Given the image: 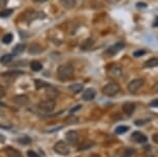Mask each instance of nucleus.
<instances>
[{"instance_id":"obj_1","label":"nucleus","mask_w":158,"mask_h":157,"mask_svg":"<svg viewBox=\"0 0 158 157\" xmlns=\"http://www.w3.org/2000/svg\"><path fill=\"white\" fill-rule=\"evenodd\" d=\"M74 69L71 64H61L57 69V76L60 81H68L73 76Z\"/></svg>"},{"instance_id":"obj_2","label":"nucleus","mask_w":158,"mask_h":157,"mask_svg":"<svg viewBox=\"0 0 158 157\" xmlns=\"http://www.w3.org/2000/svg\"><path fill=\"white\" fill-rule=\"evenodd\" d=\"M119 90H120V86H119V84H117L116 82H111V83H108L106 85L103 86L102 93L106 96H114L119 92Z\"/></svg>"},{"instance_id":"obj_3","label":"nucleus","mask_w":158,"mask_h":157,"mask_svg":"<svg viewBox=\"0 0 158 157\" xmlns=\"http://www.w3.org/2000/svg\"><path fill=\"white\" fill-rule=\"evenodd\" d=\"M54 151L59 155H68L70 153L69 147L67 146L66 143H64L63 141H59L54 145Z\"/></svg>"},{"instance_id":"obj_4","label":"nucleus","mask_w":158,"mask_h":157,"mask_svg":"<svg viewBox=\"0 0 158 157\" xmlns=\"http://www.w3.org/2000/svg\"><path fill=\"white\" fill-rule=\"evenodd\" d=\"M56 103L53 99H48L44 100V101H41L40 105H38V109H40L44 113H51L55 109Z\"/></svg>"},{"instance_id":"obj_5","label":"nucleus","mask_w":158,"mask_h":157,"mask_svg":"<svg viewBox=\"0 0 158 157\" xmlns=\"http://www.w3.org/2000/svg\"><path fill=\"white\" fill-rule=\"evenodd\" d=\"M44 17H46V14H44L41 11H35V10H27L24 14V20L27 23H30L35 19H43Z\"/></svg>"},{"instance_id":"obj_6","label":"nucleus","mask_w":158,"mask_h":157,"mask_svg":"<svg viewBox=\"0 0 158 157\" xmlns=\"http://www.w3.org/2000/svg\"><path fill=\"white\" fill-rule=\"evenodd\" d=\"M145 84V81L143 79H135L133 81H131L128 84V91L130 93H135L143 87V85Z\"/></svg>"},{"instance_id":"obj_7","label":"nucleus","mask_w":158,"mask_h":157,"mask_svg":"<svg viewBox=\"0 0 158 157\" xmlns=\"http://www.w3.org/2000/svg\"><path fill=\"white\" fill-rule=\"evenodd\" d=\"M122 72H123V70H122V66L120 64H113L108 70L109 76L114 79H117L119 76H121Z\"/></svg>"},{"instance_id":"obj_8","label":"nucleus","mask_w":158,"mask_h":157,"mask_svg":"<svg viewBox=\"0 0 158 157\" xmlns=\"http://www.w3.org/2000/svg\"><path fill=\"white\" fill-rule=\"evenodd\" d=\"M65 137H66V141L68 144L73 145V146L79 145V134H77V131H74V130H69V131L66 132Z\"/></svg>"},{"instance_id":"obj_9","label":"nucleus","mask_w":158,"mask_h":157,"mask_svg":"<svg viewBox=\"0 0 158 157\" xmlns=\"http://www.w3.org/2000/svg\"><path fill=\"white\" fill-rule=\"evenodd\" d=\"M13 101L14 103H16L17 105H20V106H23V105H26L30 102V99L27 95L25 94H19V95H16L15 97H13Z\"/></svg>"},{"instance_id":"obj_10","label":"nucleus","mask_w":158,"mask_h":157,"mask_svg":"<svg viewBox=\"0 0 158 157\" xmlns=\"http://www.w3.org/2000/svg\"><path fill=\"white\" fill-rule=\"evenodd\" d=\"M123 48H124L123 43H115L110 47V48L106 51V54H108L109 56H115L116 54H118L121 50H123Z\"/></svg>"},{"instance_id":"obj_11","label":"nucleus","mask_w":158,"mask_h":157,"mask_svg":"<svg viewBox=\"0 0 158 157\" xmlns=\"http://www.w3.org/2000/svg\"><path fill=\"white\" fill-rule=\"evenodd\" d=\"M131 138L139 144H145V143H147V141H148L147 137H146L144 133H142L141 131L132 132V134H131Z\"/></svg>"},{"instance_id":"obj_12","label":"nucleus","mask_w":158,"mask_h":157,"mask_svg":"<svg viewBox=\"0 0 158 157\" xmlns=\"http://www.w3.org/2000/svg\"><path fill=\"white\" fill-rule=\"evenodd\" d=\"M46 93H47V96L49 97V99H53V100L55 98H57L59 95V91L56 89V87L51 86V85L46 87Z\"/></svg>"},{"instance_id":"obj_13","label":"nucleus","mask_w":158,"mask_h":157,"mask_svg":"<svg viewBox=\"0 0 158 157\" xmlns=\"http://www.w3.org/2000/svg\"><path fill=\"white\" fill-rule=\"evenodd\" d=\"M122 109H123V112L127 116H131L135 109V105L133 102H129V101L125 102L124 105H122Z\"/></svg>"},{"instance_id":"obj_14","label":"nucleus","mask_w":158,"mask_h":157,"mask_svg":"<svg viewBox=\"0 0 158 157\" xmlns=\"http://www.w3.org/2000/svg\"><path fill=\"white\" fill-rule=\"evenodd\" d=\"M95 96H96V91H95L93 88H89L84 92L82 98L86 100V101H90V100L95 98Z\"/></svg>"},{"instance_id":"obj_15","label":"nucleus","mask_w":158,"mask_h":157,"mask_svg":"<svg viewBox=\"0 0 158 157\" xmlns=\"http://www.w3.org/2000/svg\"><path fill=\"white\" fill-rule=\"evenodd\" d=\"M5 153L7 154L8 157H23L22 153L17 149H15L13 147H7L5 148Z\"/></svg>"},{"instance_id":"obj_16","label":"nucleus","mask_w":158,"mask_h":157,"mask_svg":"<svg viewBox=\"0 0 158 157\" xmlns=\"http://www.w3.org/2000/svg\"><path fill=\"white\" fill-rule=\"evenodd\" d=\"M94 43H95V39H94V38L93 37H89V38H87V39L84 41V43H82L81 49L83 50V51H87V50L92 48V46H94Z\"/></svg>"},{"instance_id":"obj_17","label":"nucleus","mask_w":158,"mask_h":157,"mask_svg":"<svg viewBox=\"0 0 158 157\" xmlns=\"http://www.w3.org/2000/svg\"><path fill=\"white\" fill-rule=\"evenodd\" d=\"M41 52H43V48H41V46L38 43H33L32 46H30V48H29V53H30L31 55L40 54Z\"/></svg>"},{"instance_id":"obj_18","label":"nucleus","mask_w":158,"mask_h":157,"mask_svg":"<svg viewBox=\"0 0 158 157\" xmlns=\"http://www.w3.org/2000/svg\"><path fill=\"white\" fill-rule=\"evenodd\" d=\"M60 3L66 10H71L76 6V0H60Z\"/></svg>"},{"instance_id":"obj_19","label":"nucleus","mask_w":158,"mask_h":157,"mask_svg":"<svg viewBox=\"0 0 158 157\" xmlns=\"http://www.w3.org/2000/svg\"><path fill=\"white\" fill-rule=\"evenodd\" d=\"M93 146H95V143L92 141H87V142H84L83 144L80 145L79 147H77V150L79 151H82V150H88L92 148Z\"/></svg>"},{"instance_id":"obj_20","label":"nucleus","mask_w":158,"mask_h":157,"mask_svg":"<svg viewBox=\"0 0 158 157\" xmlns=\"http://www.w3.org/2000/svg\"><path fill=\"white\" fill-rule=\"evenodd\" d=\"M25 50H26V44L19 43L13 49V53H14V55H19V54H22Z\"/></svg>"},{"instance_id":"obj_21","label":"nucleus","mask_w":158,"mask_h":157,"mask_svg":"<svg viewBox=\"0 0 158 157\" xmlns=\"http://www.w3.org/2000/svg\"><path fill=\"white\" fill-rule=\"evenodd\" d=\"M83 88H84V87H83L82 84H73V85H70L69 87H68V89H69L71 92L74 93V94L80 93L83 90Z\"/></svg>"},{"instance_id":"obj_22","label":"nucleus","mask_w":158,"mask_h":157,"mask_svg":"<svg viewBox=\"0 0 158 157\" xmlns=\"http://www.w3.org/2000/svg\"><path fill=\"white\" fill-rule=\"evenodd\" d=\"M30 68L33 70V72H40L43 69V64L40 63V61H32L30 63Z\"/></svg>"},{"instance_id":"obj_23","label":"nucleus","mask_w":158,"mask_h":157,"mask_svg":"<svg viewBox=\"0 0 158 157\" xmlns=\"http://www.w3.org/2000/svg\"><path fill=\"white\" fill-rule=\"evenodd\" d=\"M64 122L68 124V125H71V124H76L79 122V118L77 116H73V115H70V116L66 117L64 119Z\"/></svg>"},{"instance_id":"obj_24","label":"nucleus","mask_w":158,"mask_h":157,"mask_svg":"<svg viewBox=\"0 0 158 157\" xmlns=\"http://www.w3.org/2000/svg\"><path fill=\"white\" fill-rule=\"evenodd\" d=\"M14 60V55L11 54H6V55H3L1 58H0V62H1L2 64H7L10 63Z\"/></svg>"},{"instance_id":"obj_25","label":"nucleus","mask_w":158,"mask_h":157,"mask_svg":"<svg viewBox=\"0 0 158 157\" xmlns=\"http://www.w3.org/2000/svg\"><path fill=\"white\" fill-rule=\"evenodd\" d=\"M158 65V59L157 58H151L145 62L146 67H155Z\"/></svg>"},{"instance_id":"obj_26","label":"nucleus","mask_w":158,"mask_h":157,"mask_svg":"<svg viewBox=\"0 0 158 157\" xmlns=\"http://www.w3.org/2000/svg\"><path fill=\"white\" fill-rule=\"evenodd\" d=\"M34 84H35V88L36 89H41V88H46L48 87L50 84L44 81H41V80H35L34 81Z\"/></svg>"},{"instance_id":"obj_27","label":"nucleus","mask_w":158,"mask_h":157,"mask_svg":"<svg viewBox=\"0 0 158 157\" xmlns=\"http://www.w3.org/2000/svg\"><path fill=\"white\" fill-rule=\"evenodd\" d=\"M14 13V10H11V8H6V10H3L0 11V18H7L11 16Z\"/></svg>"},{"instance_id":"obj_28","label":"nucleus","mask_w":158,"mask_h":157,"mask_svg":"<svg viewBox=\"0 0 158 157\" xmlns=\"http://www.w3.org/2000/svg\"><path fill=\"white\" fill-rule=\"evenodd\" d=\"M13 34L11 33H7V34H5L3 37H2V43H5V44H8V43H10L11 41H13Z\"/></svg>"},{"instance_id":"obj_29","label":"nucleus","mask_w":158,"mask_h":157,"mask_svg":"<svg viewBox=\"0 0 158 157\" xmlns=\"http://www.w3.org/2000/svg\"><path fill=\"white\" fill-rule=\"evenodd\" d=\"M128 130H129V127L122 125V126H118L117 128H116L115 132L117 133V134H122V133H125L126 131H128Z\"/></svg>"},{"instance_id":"obj_30","label":"nucleus","mask_w":158,"mask_h":157,"mask_svg":"<svg viewBox=\"0 0 158 157\" xmlns=\"http://www.w3.org/2000/svg\"><path fill=\"white\" fill-rule=\"evenodd\" d=\"M135 153V149H131V148H128V149H126V150L124 151L123 156H122V157H131Z\"/></svg>"},{"instance_id":"obj_31","label":"nucleus","mask_w":158,"mask_h":157,"mask_svg":"<svg viewBox=\"0 0 158 157\" xmlns=\"http://www.w3.org/2000/svg\"><path fill=\"white\" fill-rule=\"evenodd\" d=\"M18 142H19V143H21V144H23V145H28L31 142V140L28 137H24L22 138H19V140H18Z\"/></svg>"},{"instance_id":"obj_32","label":"nucleus","mask_w":158,"mask_h":157,"mask_svg":"<svg viewBox=\"0 0 158 157\" xmlns=\"http://www.w3.org/2000/svg\"><path fill=\"white\" fill-rule=\"evenodd\" d=\"M145 54H146L145 50H139V51H135L133 53V56H135V57H141V56H144Z\"/></svg>"},{"instance_id":"obj_33","label":"nucleus","mask_w":158,"mask_h":157,"mask_svg":"<svg viewBox=\"0 0 158 157\" xmlns=\"http://www.w3.org/2000/svg\"><path fill=\"white\" fill-rule=\"evenodd\" d=\"M148 122H149V120H142V119H139V120L135 121V125H138V126H142V125H145V124L148 123Z\"/></svg>"},{"instance_id":"obj_34","label":"nucleus","mask_w":158,"mask_h":157,"mask_svg":"<svg viewBox=\"0 0 158 157\" xmlns=\"http://www.w3.org/2000/svg\"><path fill=\"white\" fill-rule=\"evenodd\" d=\"M27 156L28 157H40L36 152H34V151H32V150L28 151V152H27Z\"/></svg>"},{"instance_id":"obj_35","label":"nucleus","mask_w":158,"mask_h":157,"mask_svg":"<svg viewBox=\"0 0 158 157\" xmlns=\"http://www.w3.org/2000/svg\"><path fill=\"white\" fill-rule=\"evenodd\" d=\"M5 94H6V90H5V88L3 86L0 85V98H1V97H4Z\"/></svg>"},{"instance_id":"obj_36","label":"nucleus","mask_w":158,"mask_h":157,"mask_svg":"<svg viewBox=\"0 0 158 157\" xmlns=\"http://www.w3.org/2000/svg\"><path fill=\"white\" fill-rule=\"evenodd\" d=\"M7 4V0H0V8H4Z\"/></svg>"},{"instance_id":"obj_37","label":"nucleus","mask_w":158,"mask_h":157,"mask_svg":"<svg viewBox=\"0 0 158 157\" xmlns=\"http://www.w3.org/2000/svg\"><path fill=\"white\" fill-rule=\"evenodd\" d=\"M81 108H82V106H81V105H77V106H74V108H73V109H70V111H69V113H70V114H73V113H74V112L79 111V109H81Z\"/></svg>"},{"instance_id":"obj_38","label":"nucleus","mask_w":158,"mask_h":157,"mask_svg":"<svg viewBox=\"0 0 158 157\" xmlns=\"http://www.w3.org/2000/svg\"><path fill=\"white\" fill-rule=\"evenodd\" d=\"M150 106H154V108H157V106H158V100L155 99V100H153V101H151Z\"/></svg>"},{"instance_id":"obj_39","label":"nucleus","mask_w":158,"mask_h":157,"mask_svg":"<svg viewBox=\"0 0 158 157\" xmlns=\"http://www.w3.org/2000/svg\"><path fill=\"white\" fill-rule=\"evenodd\" d=\"M136 6H138V7H146V6H147V4H146V3H138V4H136Z\"/></svg>"},{"instance_id":"obj_40","label":"nucleus","mask_w":158,"mask_h":157,"mask_svg":"<svg viewBox=\"0 0 158 157\" xmlns=\"http://www.w3.org/2000/svg\"><path fill=\"white\" fill-rule=\"evenodd\" d=\"M157 137H158V135L156 134V133H155V134L153 135V141H154V142H155V143H156V144L158 143V138H157Z\"/></svg>"},{"instance_id":"obj_41","label":"nucleus","mask_w":158,"mask_h":157,"mask_svg":"<svg viewBox=\"0 0 158 157\" xmlns=\"http://www.w3.org/2000/svg\"><path fill=\"white\" fill-rule=\"evenodd\" d=\"M35 1H37V2H46V1H48V0H35Z\"/></svg>"},{"instance_id":"obj_42","label":"nucleus","mask_w":158,"mask_h":157,"mask_svg":"<svg viewBox=\"0 0 158 157\" xmlns=\"http://www.w3.org/2000/svg\"><path fill=\"white\" fill-rule=\"evenodd\" d=\"M142 157H154L153 155H145V156H142Z\"/></svg>"},{"instance_id":"obj_43","label":"nucleus","mask_w":158,"mask_h":157,"mask_svg":"<svg viewBox=\"0 0 158 157\" xmlns=\"http://www.w3.org/2000/svg\"><path fill=\"white\" fill-rule=\"evenodd\" d=\"M89 157H97V156H95V155H92V156H89Z\"/></svg>"}]
</instances>
